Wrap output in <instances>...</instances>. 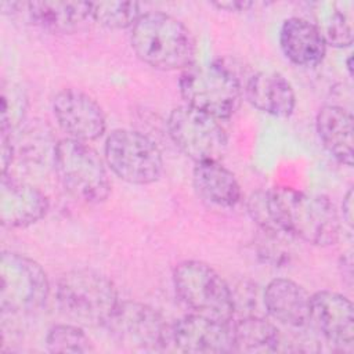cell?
Wrapping results in <instances>:
<instances>
[{"label": "cell", "mask_w": 354, "mask_h": 354, "mask_svg": "<svg viewBox=\"0 0 354 354\" xmlns=\"http://www.w3.org/2000/svg\"><path fill=\"white\" fill-rule=\"evenodd\" d=\"M248 210L264 234H285L318 246L333 245L339 239V213L324 195L274 187L254 192L248 201Z\"/></svg>", "instance_id": "obj_1"}, {"label": "cell", "mask_w": 354, "mask_h": 354, "mask_svg": "<svg viewBox=\"0 0 354 354\" xmlns=\"http://www.w3.org/2000/svg\"><path fill=\"white\" fill-rule=\"evenodd\" d=\"M130 43L142 62L160 71H184L194 64L192 33L180 19L162 11L144 12L131 28Z\"/></svg>", "instance_id": "obj_2"}, {"label": "cell", "mask_w": 354, "mask_h": 354, "mask_svg": "<svg viewBox=\"0 0 354 354\" xmlns=\"http://www.w3.org/2000/svg\"><path fill=\"white\" fill-rule=\"evenodd\" d=\"M55 297L61 311L83 325H105L119 304L113 282L90 268L62 274L57 282Z\"/></svg>", "instance_id": "obj_3"}, {"label": "cell", "mask_w": 354, "mask_h": 354, "mask_svg": "<svg viewBox=\"0 0 354 354\" xmlns=\"http://www.w3.org/2000/svg\"><path fill=\"white\" fill-rule=\"evenodd\" d=\"M178 88L185 105L218 120L231 118L242 100L239 79L220 62L189 65L180 75Z\"/></svg>", "instance_id": "obj_4"}, {"label": "cell", "mask_w": 354, "mask_h": 354, "mask_svg": "<svg viewBox=\"0 0 354 354\" xmlns=\"http://www.w3.org/2000/svg\"><path fill=\"white\" fill-rule=\"evenodd\" d=\"M54 170L62 187L87 205L104 202L111 192V181L102 159L87 142L72 138L58 141L53 152Z\"/></svg>", "instance_id": "obj_5"}, {"label": "cell", "mask_w": 354, "mask_h": 354, "mask_svg": "<svg viewBox=\"0 0 354 354\" xmlns=\"http://www.w3.org/2000/svg\"><path fill=\"white\" fill-rule=\"evenodd\" d=\"M176 293L195 314L230 322L235 313L234 295L221 275L207 263L184 260L174 267Z\"/></svg>", "instance_id": "obj_6"}, {"label": "cell", "mask_w": 354, "mask_h": 354, "mask_svg": "<svg viewBox=\"0 0 354 354\" xmlns=\"http://www.w3.org/2000/svg\"><path fill=\"white\" fill-rule=\"evenodd\" d=\"M48 295V278L39 263L21 253H1L0 307L4 314L35 313L46 304Z\"/></svg>", "instance_id": "obj_7"}, {"label": "cell", "mask_w": 354, "mask_h": 354, "mask_svg": "<svg viewBox=\"0 0 354 354\" xmlns=\"http://www.w3.org/2000/svg\"><path fill=\"white\" fill-rule=\"evenodd\" d=\"M104 152L109 169L130 184H152L163 171L160 149L148 136L137 130H113L106 137Z\"/></svg>", "instance_id": "obj_8"}, {"label": "cell", "mask_w": 354, "mask_h": 354, "mask_svg": "<svg viewBox=\"0 0 354 354\" xmlns=\"http://www.w3.org/2000/svg\"><path fill=\"white\" fill-rule=\"evenodd\" d=\"M167 131L176 147L195 163L220 160L228 147V136L220 120L180 105L169 113Z\"/></svg>", "instance_id": "obj_9"}, {"label": "cell", "mask_w": 354, "mask_h": 354, "mask_svg": "<svg viewBox=\"0 0 354 354\" xmlns=\"http://www.w3.org/2000/svg\"><path fill=\"white\" fill-rule=\"evenodd\" d=\"M111 337L136 351H160L170 342V328L153 307L140 301H119L105 324Z\"/></svg>", "instance_id": "obj_10"}, {"label": "cell", "mask_w": 354, "mask_h": 354, "mask_svg": "<svg viewBox=\"0 0 354 354\" xmlns=\"http://www.w3.org/2000/svg\"><path fill=\"white\" fill-rule=\"evenodd\" d=\"M53 113L68 138L82 142L94 141L106 129V119L100 104L77 88H64L53 98Z\"/></svg>", "instance_id": "obj_11"}, {"label": "cell", "mask_w": 354, "mask_h": 354, "mask_svg": "<svg viewBox=\"0 0 354 354\" xmlns=\"http://www.w3.org/2000/svg\"><path fill=\"white\" fill-rule=\"evenodd\" d=\"M170 342L184 353H231L234 351L232 328L230 322L201 314H188L170 328Z\"/></svg>", "instance_id": "obj_12"}, {"label": "cell", "mask_w": 354, "mask_h": 354, "mask_svg": "<svg viewBox=\"0 0 354 354\" xmlns=\"http://www.w3.org/2000/svg\"><path fill=\"white\" fill-rule=\"evenodd\" d=\"M310 322L333 346H353L354 311L346 296L332 290L314 293L310 300Z\"/></svg>", "instance_id": "obj_13"}, {"label": "cell", "mask_w": 354, "mask_h": 354, "mask_svg": "<svg viewBox=\"0 0 354 354\" xmlns=\"http://www.w3.org/2000/svg\"><path fill=\"white\" fill-rule=\"evenodd\" d=\"M48 210L47 196L36 187L1 174L0 221L7 228H25L41 220Z\"/></svg>", "instance_id": "obj_14"}, {"label": "cell", "mask_w": 354, "mask_h": 354, "mask_svg": "<svg viewBox=\"0 0 354 354\" xmlns=\"http://www.w3.org/2000/svg\"><path fill=\"white\" fill-rule=\"evenodd\" d=\"M310 300L307 290L288 278L270 281L263 295L267 313L290 328H301L310 322Z\"/></svg>", "instance_id": "obj_15"}, {"label": "cell", "mask_w": 354, "mask_h": 354, "mask_svg": "<svg viewBox=\"0 0 354 354\" xmlns=\"http://www.w3.org/2000/svg\"><path fill=\"white\" fill-rule=\"evenodd\" d=\"M279 46L290 62L306 68L321 64L326 53V43L315 24L299 17H290L282 22Z\"/></svg>", "instance_id": "obj_16"}, {"label": "cell", "mask_w": 354, "mask_h": 354, "mask_svg": "<svg viewBox=\"0 0 354 354\" xmlns=\"http://www.w3.org/2000/svg\"><path fill=\"white\" fill-rule=\"evenodd\" d=\"M245 97L260 112L277 118L290 116L296 106L293 86L283 75L272 71H261L249 77Z\"/></svg>", "instance_id": "obj_17"}, {"label": "cell", "mask_w": 354, "mask_h": 354, "mask_svg": "<svg viewBox=\"0 0 354 354\" xmlns=\"http://www.w3.org/2000/svg\"><path fill=\"white\" fill-rule=\"evenodd\" d=\"M22 11L35 25L58 33L77 32L93 21L91 1H29Z\"/></svg>", "instance_id": "obj_18"}, {"label": "cell", "mask_w": 354, "mask_h": 354, "mask_svg": "<svg viewBox=\"0 0 354 354\" xmlns=\"http://www.w3.org/2000/svg\"><path fill=\"white\" fill-rule=\"evenodd\" d=\"M318 137L326 151L340 163L353 166V115L336 104L319 108L315 118Z\"/></svg>", "instance_id": "obj_19"}, {"label": "cell", "mask_w": 354, "mask_h": 354, "mask_svg": "<svg viewBox=\"0 0 354 354\" xmlns=\"http://www.w3.org/2000/svg\"><path fill=\"white\" fill-rule=\"evenodd\" d=\"M192 181L198 195L214 206L234 207L242 199V191L236 177L220 160L195 163Z\"/></svg>", "instance_id": "obj_20"}, {"label": "cell", "mask_w": 354, "mask_h": 354, "mask_svg": "<svg viewBox=\"0 0 354 354\" xmlns=\"http://www.w3.org/2000/svg\"><path fill=\"white\" fill-rule=\"evenodd\" d=\"M234 351L274 353L281 343L279 330L260 315H245L231 325Z\"/></svg>", "instance_id": "obj_21"}, {"label": "cell", "mask_w": 354, "mask_h": 354, "mask_svg": "<svg viewBox=\"0 0 354 354\" xmlns=\"http://www.w3.org/2000/svg\"><path fill=\"white\" fill-rule=\"evenodd\" d=\"M315 26L326 44L348 47L353 43V14L350 3H318Z\"/></svg>", "instance_id": "obj_22"}, {"label": "cell", "mask_w": 354, "mask_h": 354, "mask_svg": "<svg viewBox=\"0 0 354 354\" xmlns=\"http://www.w3.org/2000/svg\"><path fill=\"white\" fill-rule=\"evenodd\" d=\"M93 21L109 29L133 28L142 15L136 1H95L91 3Z\"/></svg>", "instance_id": "obj_23"}, {"label": "cell", "mask_w": 354, "mask_h": 354, "mask_svg": "<svg viewBox=\"0 0 354 354\" xmlns=\"http://www.w3.org/2000/svg\"><path fill=\"white\" fill-rule=\"evenodd\" d=\"M46 347L51 353H91L93 342L82 328L71 324H57L46 335Z\"/></svg>", "instance_id": "obj_24"}, {"label": "cell", "mask_w": 354, "mask_h": 354, "mask_svg": "<svg viewBox=\"0 0 354 354\" xmlns=\"http://www.w3.org/2000/svg\"><path fill=\"white\" fill-rule=\"evenodd\" d=\"M1 109L0 124L1 133H14L24 122L28 109V97L25 91L15 83L3 82L1 84Z\"/></svg>", "instance_id": "obj_25"}, {"label": "cell", "mask_w": 354, "mask_h": 354, "mask_svg": "<svg viewBox=\"0 0 354 354\" xmlns=\"http://www.w3.org/2000/svg\"><path fill=\"white\" fill-rule=\"evenodd\" d=\"M213 6L220 8V10L238 12V11L249 10L250 7L254 6V3L253 1H246V0H230V1H217V3H213Z\"/></svg>", "instance_id": "obj_26"}, {"label": "cell", "mask_w": 354, "mask_h": 354, "mask_svg": "<svg viewBox=\"0 0 354 354\" xmlns=\"http://www.w3.org/2000/svg\"><path fill=\"white\" fill-rule=\"evenodd\" d=\"M342 214L346 224L351 228L353 227V189L351 188L344 195V199L342 203Z\"/></svg>", "instance_id": "obj_27"}, {"label": "cell", "mask_w": 354, "mask_h": 354, "mask_svg": "<svg viewBox=\"0 0 354 354\" xmlns=\"http://www.w3.org/2000/svg\"><path fill=\"white\" fill-rule=\"evenodd\" d=\"M351 61H353V57L350 55L348 58H347V69H348V75L351 76V73H353V65H351Z\"/></svg>", "instance_id": "obj_28"}]
</instances>
